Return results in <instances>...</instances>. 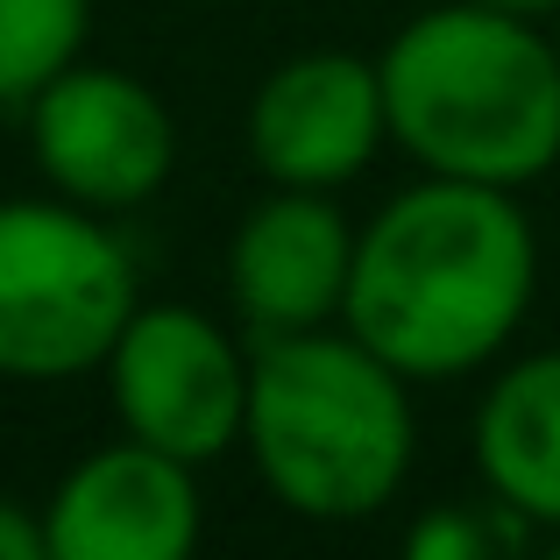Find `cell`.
<instances>
[{"label":"cell","mask_w":560,"mask_h":560,"mask_svg":"<svg viewBox=\"0 0 560 560\" xmlns=\"http://www.w3.org/2000/svg\"><path fill=\"white\" fill-rule=\"evenodd\" d=\"M533 299L539 234L518 191L419 171L355 228L341 327L397 376L462 383L518 341Z\"/></svg>","instance_id":"obj_1"},{"label":"cell","mask_w":560,"mask_h":560,"mask_svg":"<svg viewBox=\"0 0 560 560\" xmlns=\"http://www.w3.org/2000/svg\"><path fill=\"white\" fill-rule=\"evenodd\" d=\"M390 142L433 178L525 191L560 164L553 28L490 0L425 8L376 50Z\"/></svg>","instance_id":"obj_2"},{"label":"cell","mask_w":560,"mask_h":560,"mask_svg":"<svg viewBox=\"0 0 560 560\" xmlns=\"http://www.w3.org/2000/svg\"><path fill=\"white\" fill-rule=\"evenodd\" d=\"M242 454L291 518L362 525L397 504L419 462L411 376H397L341 319L262 334L248 362Z\"/></svg>","instance_id":"obj_3"},{"label":"cell","mask_w":560,"mask_h":560,"mask_svg":"<svg viewBox=\"0 0 560 560\" xmlns=\"http://www.w3.org/2000/svg\"><path fill=\"white\" fill-rule=\"evenodd\" d=\"M142 305V277L107 213L28 191L0 199V376H100Z\"/></svg>","instance_id":"obj_4"},{"label":"cell","mask_w":560,"mask_h":560,"mask_svg":"<svg viewBox=\"0 0 560 560\" xmlns=\"http://www.w3.org/2000/svg\"><path fill=\"white\" fill-rule=\"evenodd\" d=\"M248 362H256V341H242L206 305L142 299L121 341L100 362V383H107L121 433L150 440V447L178 454L191 468H213L220 454L242 447Z\"/></svg>","instance_id":"obj_5"},{"label":"cell","mask_w":560,"mask_h":560,"mask_svg":"<svg viewBox=\"0 0 560 560\" xmlns=\"http://www.w3.org/2000/svg\"><path fill=\"white\" fill-rule=\"evenodd\" d=\"M22 128L43 191L85 213L121 220L178 178V114L121 65H65L22 107Z\"/></svg>","instance_id":"obj_6"},{"label":"cell","mask_w":560,"mask_h":560,"mask_svg":"<svg viewBox=\"0 0 560 560\" xmlns=\"http://www.w3.org/2000/svg\"><path fill=\"white\" fill-rule=\"evenodd\" d=\"M390 142L383 71L355 50H299L248 93V164L262 185L348 191Z\"/></svg>","instance_id":"obj_7"},{"label":"cell","mask_w":560,"mask_h":560,"mask_svg":"<svg viewBox=\"0 0 560 560\" xmlns=\"http://www.w3.org/2000/svg\"><path fill=\"white\" fill-rule=\"evenodd\" d=\"M43 533L50 560H185L206 533L199 468L121 433L57 476Z\"/></svg>","instance_id":"obj_8"},{"label":"cell","mask_w":560,"mask_h":560,"mask_svg":"<svg viewBox=\"0 0 560 560\" xmlns=\"http://www.w3.org/2000/svg\"><path fill=\"white\" fill-rule=\"evenodd\" d=\"M355 228L334 191L270 185L228 234V305L262 334H305L334 327L348 305V270H355Z\"/></svg>","instance_id":"obj_9"},{"label":"cell","mask_w":560,"mask_h":560,"mask_svg":"<svg viewBox=\"0 0 560 560\" xmlns=\"http://www.w3.org/2000/svg\"><path fill=\"white\" fill-rule=\"evenodd\" d=\"M476 476L533 533H560V348L504 362L476 405Z\"/></svg>","instance_id":"obj_10"},{"label":"cell","mask_w":560,"mask_h":560,"mask_svg":"<svg viewBox=\"0 0 560 560\" xmlns=\"http://www.w3.org/2000/svg\"><path fill=\"white\" fill-rule=\"evenodd\" d=\"M93 0H0V107L22 114L65 65L85 57Z\"/></svg>","instance_id":"obj_11"},{"label":"cell","mask_w":560,"mask_h":560,"mask_svg":"<svg viewBox=\"0 0 560 560\" xmlns=\"http://www.w3.org/2000/svg\"><path fill=\"white\" fill-rule=\"evenodd\" d=\"M525 539H533V525L482 490L468 504H433L405 533V553H419V560H497V553H518Z\"/></svg>","instance_id":"obj_12"},{"label":"cell","mask_w":560,"mask_h":560,"mask_svg":"<svg viewBox=\"0 0 560 560\" xmlns=\"http://www.w3.org/2000/svg\"><path fill=\"white\" fill-rule=\"evenodd\" d=\"M0 560H50V533H43V511L0 497Z\"/></svg>","instance_id":"obj_13"},{"label":"cell","mask_w":560,"mask_h":560,"mask_svg":"<svg viewBox=\"0 0 560 560\" xmlns=\"http://www.w3.org/2000/svg\"><path fill=\"white\" fill-rule=\"evenodd\" d=\"M490 8H511V14H533V22H553L560 0H490Z\"/></svg>","instance_id":"obj_14"},{"label":"cell","mask_w":560,"mask_h":560,"mask_svg":"<svg viewBox=\"0 0 560 560\" xmlns=\"http://www.w3.org/2000/svg\"><path fill=\"white\" fill-rule=\"evenodd\" d=\"M553 50H560V14H553Z\"/></svg>","instance_id":"obj_15"},{"label":"cell","mask_w":560,"mask_h":560,"mask_svg":"<svg viewBox=\"0 0 560 560\" xmlns=\"http://www.w3.org/2000/svg\"><path fill=\"white\" fill-rule=\"evenodd\" d=\"M547 547H553V553H560V533H553V539H547Z\"/></svg>","instance_id":"obj_16"}]
</instances>
